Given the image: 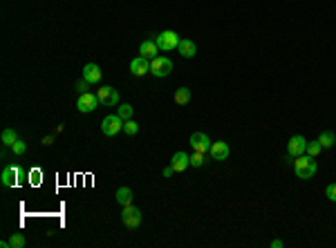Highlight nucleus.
Wrapping results in <instances>:
<instances>
[{
    "instance_id": "nucleus-23",
    "label": "nucleus",
    "mask_w": 336,
    "mask_h": 248,
    "mask_svg": "<svg viewBox=\"0 0 336 248\" xmlns=\"http://www.w3.org/2000/svg\"><path fill=\"white\" fill-rule=\"evenodd\" d=\"M321 150H323V145L318 143V139L316 141H307V150H305V154H309V157H318Z\"/></svg>"
},
{
    "instance_id": "nucleus-5",
    "label": "nucleus",
    "mask_w": 336,
    "mask_h": 248,
    "mask_svg": "<svg viewBox=\"0 0 336 248\" xmlns=\"http://www.w3.org/2000/svg\"><path fill=\"white\" fill-rule=\"evenodd\" d=\"M179 34H175V32H161L159 36L155 38V43H157V47H159L161 52H173V50H177V45H179Z\"/></svg>"
},
{
    "instance_id": "nucleus-15",
    "label": "nucleus",
    "mask_w": 336,
    "mask_h": 248,
    "mask_svg": "<svg viewBox=\"0 0 336 248\" xmlns=\"http://www.w3.org/2000/svg\"><path fill=\"white\" fill-rule=\"evenodd\" d=\"M157 52H159V47H157V43L152 41V38H146V41H141V45H139V54L146 56V59H157Z\"/></svg>"
},
{
    "instance_id": "nucleus-31",
    "label": "nucleus",
    "mask_w": 336,
    "mask_h": 248,
    "mask_svg": "<svg viewBox=\"0 0 336 248\" xmlns=\"http://www.w3.org/2000/svg\"><path fill=\"white\" fill-rule=\"evenodd\" d=\"M173 166H168V168H164V177H170V175H173Z\"/></svg>"
},
{
    "instance_id": "nucleus-13",
    "label": "nucleus",
    "mask_w": 336,
    "mask_h": 248,
    "mask_svg": "<svg viewBox=\"0 0 336 248\" xmlns=\"http://www.w3.org/2000/svg\"><path fill=\"white\" fill-rule=\"evenodd\" d=\"M170 166H173L175 172H184L188 166H191V154H186V152H175L173 159H170Z\"/></svg>"
},
{
    "instance_id": "nucleus-30",
    "label": "nucleus",
    "mask_w": 336,
    "mask_h": 248,
    "mask_svg": "<svg viewBox=\"0 0 336 248\" xmlns=\"http://www.w3.org/2000/svg\"><path fill=\"white\" fill-rule=\"evenodd\" d=\"M271 248H282V239H273V242H271Z\"/></svg>"
},
{
    "instance_id": "nucleus-28",
    "label": "nucleus",
    "mask_w": 336,
    "mask_h": 248,
    "mask_svg": "<svg viewBox=\"0 0 336 248\" xmlns=\"http://www.w3.org/2000/svg\"><path fill=\"white\" fill-rule=\"evenodd\" d=\"M88 85H90V83H88V81H85V78H81V81H79V83H76V90H79V92H81V94H85V92H88Z\"/></svg>"
},
{
    "instance_id": "nucleus-32",
    "label": "nucleus",
    "mask_w": 336,
    "mask_h": 248,
    "mask_svg": "<svg viewBox=\"0 0 336 248\" xmlns=\"http://www.w3.org/2000/svg\"><path fill=\"white\" fill-rule=\"evenodd\" d=\"M0 248H11L9 246V239H2V242H0Z\"/></svg>"
},
{
    "instance_id": "nucleus-3",
    "label": "nucleus",
    "mask_w": 336,
    "mask_h": 248,
    "mask_svg": "<svg viewBox=\"0 0 336 248\" xmlns=\"http://www.w3.org/2000/svg\"><path fill=\"white\" fill-rule=\"evenodd\" d=\"M121 130H123V119H121L119 114H108V117H103V121H101L103 136H116Z\"/></svg>"
},
{
    "instance_id": "nucleus-18",
    "label": "nucleus",
    "mask_w": 336,
    "mask_h": 248,
    "mask_svg": "<svg viewBox=\"0 0 336 248\" xmlns=\"http://www.w3.org/2000/svg\"><path fill=\"white\" fill-rule=\"evenodd\" d=\"M318 143L323 145V150L334 148V145H336V134H334V132H330V130H325L321 136H318Z\"/></svg>"
},
{
    "instance_id": "nucleus-16",
    "label": "nucleus",
    "mask_w": 336,
    "mask_h": 248,
    "mask_svg": "<svg viewBox=\"0 0 336 248\" xmlns=\"http://www.w3.org/2000/svg\"><path fill=\"white\" fill-rule=\"evenodd\" d=\"M177 52L184 56V59H193V56L197 54V47H195V43H193L191 38H182L179 45H177Z\"/></svg>"
},
{
    "instance_id": "nucleus-14",
    "label": "nucleus",
    "mask_w": 336,
    "mask_h": 248,
    "mask_svg": "<svg viewBox=\"0 0 336 248\" xmlns=\"http://www.w3.org/2000/svg\"><path fill=\"white\" fill-rule=\"evenodd\" d=\"M83 78L90 83V85H97L99 81H101V67L94 63H88L83 67Z\"/></svg>"
},
{
    "instance_id": "nucleus-1",
    "label": "nucleus",
    "mask_w": 336,
    "mask_h": 248,
    "mask_svg": "<svg viewBox=\"0 0 336 248\" xmlns=\"http://www.w3.org/2000/svg\"><path fill=\"white\" fill-rule=\"evenodd\" d=\"M318 166L316 161H314V157H309V154H300V157H296L294 161V172L298 179H312L314 175H316Z\"/></svg>"
},
{
    "instance_id": "nucleus-9",
    "label": "nucleus",
    "mask_w": 336,
    "mask_h": 248,
    "mask_svg": "<svg viewBox=\"0 0 336 248\" xmlns=\"http://www.w3.org/2000/svg\"><path fill=\"white\" fill-rule=\"evenodd\" d=\"M22 177V170L16 166H7L2 170V175H0V179H2V186L4 188H13V186L18 184V179Z\"/></svg>"
},
{
    "instance_id": "nucleus-19",
    "label": "nucleus",
    "mask_w": 336,
    "mask_h": 248,
    "mask_svg": "<svg viewBox=\"0 0 336 248\" xmlns=\"http://www.w3.org/2000/svg\"><path fill=\"white\" fill-rule=\"evenodd\" d=\"M0 139H2V143L7 145V148H11V145L18 141V134H16V130H13V127H4Z\"/></svg>"
},
{
    "instance_id": "nucleus-2",
    "label": "nucleus",
    "mask_w": 336,
    "mask_h": 248,
    "mask_svg": "<svg viewBox=\"0 0 336 248\" xmlns=\"http://www.w3.org/2000/svg\"><path fill=\"white\" fill-rule=\"evenodd\" d=\"M170 72H173V61L168 56H157L150 61V74L155 78H166Z\"/></svg>"
},
{
    "instance_id": "nucleus-25",
    "label": "nucleus",
    "mask_w": 336,
    "mask_h": 248,
    "mask_svg": "<svg viewBox=\"0 0 336 248\" xmlns=\"http://www.w3.org/2000/svg\"><path fill=\"white\" fill-rule=\"evenodd\" d=\"M123 132H125V134H130V136H134V134L139 132V123H137V121H132V119L123 121Z\"/></svg>"
},
{
    "instance_id": "nucleus-17",
    "label": "nucleus",
    "mask_w": 336,
    "mask_h": 248,
    "mask_svg": "<svg viewBox=\"0 0 336 248\" xmlns=\"http://www.w3.org/2000/svg\"><path fill=\"white\" fill-rule=\"evenodd\" d=\"M116 203H119V206H130V203H132V190L125 188V186L116 190Z\"/></svg>"
},
{
    "instance_id": "nucleus-7",
    "label": "nucleus",
    "mask_w": 336,
    "mask_h": 248,
    "mask_svg": "<svg viewBox=\"0 0 336 248\" xmlns=\"http://www.w3.org/2000/svg\"><path fill=\"white\" fill-rule=\"evenodd\" d=\"M99 105H101V103H99L97 94H90V92L81 94V96H79V101H76V110H79V112H85V114L94 112V110H97Z\"/></svg>"
},
{
    "instance_id": "nucleus-27",
    "label": "nucleus",
    "mask_w": 336,
    "mask_h": 248,
    "mask_svg": "<svg viewBox=\"0 0 336 248\" xmlns=\"http://www.w3.org/2000/svg\"><path fill=\"white\" fill-rule=\"evenodd\" d=\"M325 197L330 199V201L336 203V184H330V186H327V188H325Z\"/></svg>"
},
{
    "instance_id": "nucleus-10",
    "label": "nucleus",
    "mask_w": 336,
    "mask_h": 248,
    "mask_svg": "<svg viewBox=\"0 0 336 248\" xmlns=\"http://www.w3.org/2000/svg\"><path fill=\"white\" fill-rule=\"evenodd\" d=\"M191 145H193V150H197V152H204V154L211 152V139L204 134V132H193Z\"/></svg>"
},
{
    "instance_id": "nucleus-11",
    "label": "nucleus",
    "mask_w": 336,
    "mask_h": 248,
    "mask_svg": "<svg viewBox=\"0 0 336 248\" xmlns=\"http://www.w3.org/2000/svg\"><path fill=\"white\" fill-rule=\"evenodd\" d=\"M130 72H132L134 76H146V74L150 72V59H146V56L139 54L137 59L130 63Z\"/></svg>"
},
{
    "instance_id": "nucleus-29",
    "label": "nucleus",
    "mask_w": 336,
    "mask_h": 248,
    "mask_svg": "<svg viewBox=\"0 0 336 248\" xmlns=\"http://www.w3.org/2000/svg\"><path fill=\"white\" fill-rule=\"evenodd\" d=\"M40 143H43V145H52V143H54V136H52V134H49V136H43V141H40Z\"/></svg>"
},
{
    "instance_id": "nucleus-21",
    "label": "nucleus",
    "mask_w": 336,
    "mask_h": 248,
    "mask_svg": "<svg viewBox=\"0 0 336 248\" xmlns=\"http://www.w3.org/2000/svg\"><path fill=\"white\" fill-rule=\"evenodd\" d=\"M116 114H119L123 121H128V119H132V114H134V108L130 103H121V108L116 110Z\"/></svg>"
},
{
    "instance_id": "nucleus-6",
    "label": "nucleus",
    "mask_w": 336,
    "mask_h": 248,
    "mask_svg": "<svg viewBox=\"0 0 336 248\" xmlns=\"http://www.w3.org/2000/svg\"><path fill=\"white\" fill-rule=\"evenodd\" d=\"M97 99L101 105H119V92L110 85H103L97 90Z\"/></svg>"
},
{
    "instance_id": "nucleus-24",
    "label": "nucleus",
    "mask_w": 336,
    "mask_h": 248,
    "mask_svg": "<svg viewBox=\"0 0 336 248\" xmlns=\"http://www.w3.org/2000/svg\"><path fill=\"white\" fill-rule=\"evenodd\" d=\"M204 159H206L204 152H197V150H193V154H191V166H193V168H202V166H204Z\"/></svg>"
},
{
    "instance_id": "nucleus-20",
    "label": "nucleus",
    "mask_w": 336,
    "mask_h": 248,
    "mask_svg": "<svg viewBox=\"0 0 336 248\" xmlns=\"http://www.w3.org/2000/svg\"><path fill=\"white\" fill-rule=\"evenodd\" d=\"M188 101H191V90H188V87H179V90H175V103L186 105Z\"/></svg>"
},
{
    "instance_id": "nucleus-22",
    "label": "nucleus",
    "mask_w": 336,
    "mask_h": 248,
    "mask_svg": "<svg viewBox=\"0 0 336 248\" xmlns=\"http://www.w3.org/2000/svg\"><path fill=\"white\" fill-rule=\"evenodd\" d=\"M27 244V239H25V235L22 233H13L11 237H9V246L11 248H22Z\"/></svg>"
},
{
    "instance_id": "nucleus-12",
    "label": "nucleus",
    "mask_w": 336,
    "mask_h": 248,
    "mask_svg": "<svg viewBox=\"0 0 336 248\" xmlns=\"http://www.w3.org/2000/svg\"><path fill=\"white\" fill-rule=\"evenodd\" d=\"M211 159H215V161H226L228 154H231V150H228V143H224V141H215V143H211Z\"/></svg>"
},
{
    "instance_id": "nucleus-4",
    "label": "nucleus",
    "mask_w": 336,
    "mask_h": 248,
    "mask_svg": "<svg viewBox=\"0 0 336 248\" xmlns=\"http://www.w3.org/2000/svg\"><path fill=\"white\" fill-rule=\"evenodd\" d=\"M121 221H123L125 228L134 230V228H139V226H141L143 215H141V210H139V208H134L132 203H130V206H123V212H121Z\"/></svg>"
},
{
    "instance_id": "nucleus-26",
    "label": "nucleus",
    "mask_w": 336,
    "mask_h": 248,
    "mask_svg": "<svg viewBox=\"0 0 336 248\" xmlns=\"http://www.w3.org/2000/svg\"><path fill=\"white\" fill-rule=\"evenodd\" d=\"M11 150H13V154H16V157H22V154L27 152V143H25V141H20V139H18L16 143L11 145Z\"/></svg>"
},
{
    "instance_id": "nucleus-8",
    "label": "nucleus",
    "mask_w": 336,
    "mask_h": 248,
    "mask_svg": "<svg viewBox=\"0 0 336 248\" xmlns=\"http://www.w3.org/2000/svg\"><path fill=\"white\" fill-rule=\"evenodd\" d=\"M305 150H307V141H305V136L296 134L289 139V143H287V154H289L291 159L300 157V154H305Z\"/></svg>"
}]
</instances>
